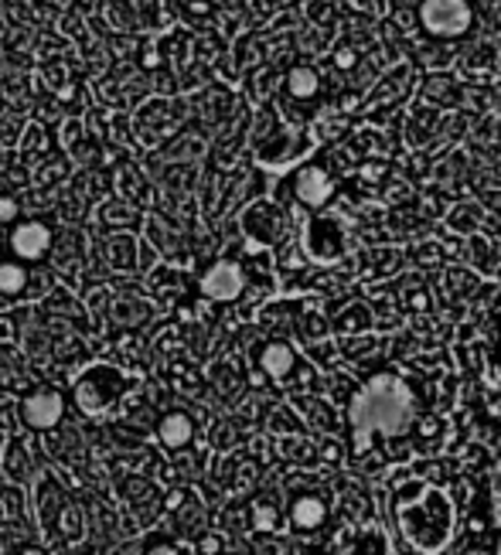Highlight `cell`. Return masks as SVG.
<instances>
[{
	"instance_id": "obj_1",
	"label": "cell",
	"mask_w": 501,
	"mask_h": 555,
	"mask_svg": "<svg viewBox=\"0 0 501 555\" xmlns=\"http://www.w3.org/2000/svg\"><path fill=\"white\" fill-rule=\"evenodd\" d=\"M393 515L402 539L426 555L444 552L447 542L453 539V525H458L453 501L420 477L399 480V488L393 494Z\"/></svg>"
},
{
	"instance_id": "obj_2",
	"label": "cell",
	"mask_w": 501,
	"mask_h": 555,
	"mask_svg": "<svg viewBox=\"0 0 501 555\" xmlns=\"http://www.w3.org/2000/svg\"><path fill=\"white\" fill-rule=\"evenodd\" d=\"M119 392H124V375L110 365H95L76 382V405L82 413L95 416V413H103L110 402H116Z\"/></svg>"
},
{
	"instance_id": "obj_3",
	"label": "cell",
	"mask_w": 501,
	"mask_h": 555,
	"mask_svg": "<svg viewBox=\"0 0 501 555\" xmlns=\"http://www.w3.org/2000/svg\"><path fill=\"white\" fill-rule=\"evenodd\" d=\"M420 24L434 38H461L471 28V8L467 0H423Z\"/></svg>"
},
{
	"instance_id": "obj_4",
	"label": "cell",
	"mask_w": 501,
	"mask_h": 555,
	"mask_svg": "<svg viewBox=\"0 0 501 555\" xmlns=\"http://www.w3.org/2000/svg\"><path fill=\"white\" fill-rule=\"evenodd\" d=\"M294 195L307 208H321L334 195V181H331V175L324 171V167L307 164V167H300L297 178H294Z\"/></svg>"
},
{
	"instance_id": "obj_5",
	"label": "cell",
	"mask_w": 501,
	"mask_h": 555,
	"mask_svg": "<svg viewBox=\"0 0 501 555\" xmlns=\"http://www.w3.org/2000/svg\"><path fill=\"white\" fill-rule=\"evenodd\" d=\"M246 276L235 262H215V267L202 276V294L211 300H235L243 294Z\"/></svg>"
},
{
	"instance_id": "obj_6",
	"label": "cell",
	"mask_w": 501,
	"mask_h": 555,
	"mask_svg": "<svg viewBox=\"0 0 501 555\" xmlns=\"http://www.w3.org/2000/svg\"><path fill=\"white\" fill-rule=\"evenodd\" d=\"M48 249H52V232H48V225L41 222H21L14 232H11V253L17 259H41Z\"/></svg>"
},
{
	"instance_id": "obj_7",
	"label": "cell",
	"mask_w": 501,
	"mask_h": 555,
	"mask_svg": "<svg viewBox=\"0 0 501 555\" xmlns=\"http://www.w3.org/2000/svg\"><path fill=\"white\" fill-rule=\"evenodd\" d=\"M307 253L314 256L318 262H334V259H342V253H345V238L327 219H314L307 229Z\"/></svg>"
},
{
	"instance_id": "obj_8",
	"label": "cell",
	"mask_w": 501,
	"mask_h": 555,
	"mask_svg": "<svg viewBox=\"0 0 501 555\" xmlns=\"http://www.w3.org/2000/svg\"><path fill=\"white\" fill-rule=\"evenodd\" d=\"M327 498L307 491V494H297L291 501V525L297 528V532H318V528L327 521Z\"/></svg>"
},
{
	"instance_id": "obj_9",
	"label": "cell",
	"mask_w": 501,
	"mask_h": 555,
	"mask_svg": "<svg viewBox=\"0 0 501 555\" xmlns=\"http://www.w3.org/2000/svg\"><path fill=\"white\" fill-rule=\"evenodd\" d=\"M62 413H65V402L55 389H44L24 402V423L35 429H52L62 420Z\"/></svg>"
},
{
	"instance_id": "obj_10",
	"label": "cell",
	"mask_w": 501,
	"mask_h": 555,
	"mask_svg": "<svg viewBox=\"0 0 501 555\" xmlns=\"http://www.w3.org/2000/svg\"><path fill=\"white\" fill-rule=\"evenodd\" d=\"M280 225H283L280 211H273L270 205H253L246 211V235H253L256 243H262V246L277 243V238H280Z\"/></svg>"
},
{
	"instance_id": "obj_11",
	"label": "cell",
	"mask_w": 501,
	"mask_h": 555,
	"mask_svg": "<svg viewBox=\"0 0 501 555\" xmlns=\"http://www.w3.org/2000/svg\"><path fill=\"white\" fill-rule=\"evenodd\" d=\"M259 369L267 372L270 378H277V382L291 378L294 369H297V351L291 345H283V341H270L267 348L259 351Z\"/></svg>"
},
{
	"instance_id": "obj_12",
	"label": "cell",
	"mask_w": 501,
	"mask_h": 555,
	"mask_svg": "<svg viewBox=\"0 0 501 555\" xmlns=\"http://www.w3.org/2000/svg\"><path fill=\"white\" fill-rule=\"evenodd\" d=\"M157 433H160V443L164 447L181 450V447H188L191 437H195V423H191V416H184V413H167L160 420Z\"/></svg>"
},
{
	"instance_id": "obj_13",
	"label": "cell",
	"mask_w": 501,
	"mask_h": 555,
	"mask_svg": "<svg viewBox=\"0 0 501 555\" xmlns=\"http://www.w3.org/2000/svg\"><path fill=\"white\" fill-rule=\"evenodd\" d=\"M351 555H393V542L378 525H362L351 539Z\"/></svg>"
},
{
	"instance_id": "obj_14",
	"label": "cell",
	"mask_w": 501,
	"mask_h": 555,
	"mask_svg": "<svg viewBox=\"0 0 501 555\" xmlns=\"http://www.w3.org/2000/svg\"><path fill=\"white\" fill-rule=\"evenodd\" d=\"M413 433H416V453H434L444 440L447 426L437 416H420L413 420Z\"/></svg>"
},
{
	"instance_id": "obj_15",
	"label": "cell",
	"mask_w": 501,
	"mask_h": 555,
	"mask_svg": "<svg viewBox=\"0 0 501 555\" xmlns=\"http://www.w3.org/2000/svg\"><path fill=\"white\" fill-rule=\"evenodd\" d=\"M318 86H321V79L314 68H294L291 79H286V92L297 95V100H310V95L318 92Z\"/></svg>"
},
{
	"instance_id": "obj_16",
	"label": "cell",
	"mask_w": 501,
	"mask_h": 555,
	"mask_svg": "<svg viewBox=\"0 0 501 555\" xmlns=\"http://www.w3.org/2000/svg\"><path fill=\"white\" fill-rule=\"evenodd\" d=\"M24 286H28V270L21 262H0V294L14 297Z\"/></svg>"
},
{
	"instance_id": "obj_17",
	"label": "cell",
	"mask_w": 501,
	"mask_h": 555,
	"mask_svg": "<svg viewBox=\"0 0 501 555\" xmlns=\"http://www.w3.org/2000/svg\"><path fill=\"white\" fill-rule=\"evenodd\" d=\"M14 211H17V205L8 198V202H0V222H8V219H14Z\"/></svg>"
},
{
	"instance_id": "obj_18",
	"label": "cell",
	"mask_w": 501,
	"mask_h": 555,
	"mask_svg": "<svg viewBox=\"0 0 501 555\" xmlns=\"http://www.w3.org/2000/svg\"><path fill=\"white\" fill-rule=\"evenodd\" d=\"M147 555H178V548L175 545H154Z\"/></svg>"
},
{
	"instance_id": "obj_19",
	"label": "cell",
	"mask_w": 501,
	"mask_h": 555,
	"mask_svg": "<svg viewBox=\"0 0 501 555\" xmlns=\"http://www.w3.org/2000/svg\"><path fill=\"white\" fill-rule=\"evenodd\" d=\"M355 62V55L348 52V48H342V52H338V65H351Z\"/></svg>"
},
{
	"instance_id": "obj_20",
	"label": "cell",
	"mask_w": 501,
	"mask_h": 555,
	"mask_svg": "<svg viewBox=\"0 0 501 555\" xmlns=\"http://www.w3.org/2000/svg\"><path fill=\"white\" fill-rule=\"evenodd\" d=\"M24 555H44L41 548H24Z\"/></svg>"
}]
</instances>
